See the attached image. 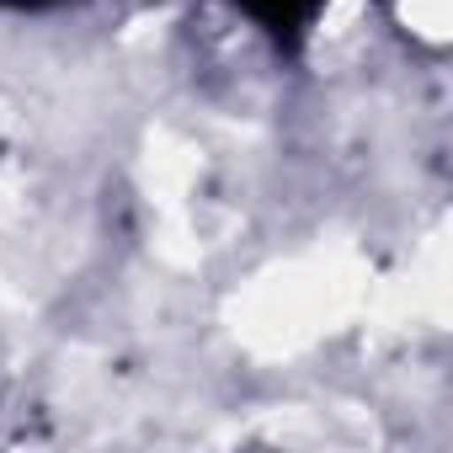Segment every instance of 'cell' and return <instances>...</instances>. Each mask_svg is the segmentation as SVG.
<instances>
[{"label": "cell", "instance_id": "6da1fadb", "mask_svg": "<svg viewBox=\"0 0 453 453\" xmlns=\"http://www.w3.org/2000/svg\"><path fill=\"white\" fill-rule=\"evenodd\" d=\"M235 6H241L262 33H273L278 43H299V38L310 33V22L320 17L326 0H235Z\"/></svg>", "mask_w": 453, "mask_h": 453}, {"label": "cell", "instance_id": "7a4b0ae2", "mask_svg": "<svg viewBox=\"0 0 453 453\" xmlns=\"http://www.w3.org/2000/svg\"><path fill=\"white\" fill-rule=\"evenodd\" d=\"M6 12H54V6H70V0H0Z\"/></svg>", "mask_w": 453, "mask_h": 453}]
</instances>
